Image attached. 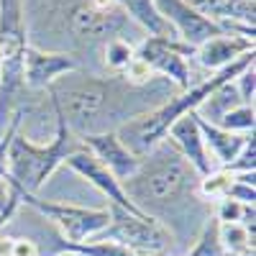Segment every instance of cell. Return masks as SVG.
Listing matches in <instances>:
<instances>
[{
    "mask_svg": "<svg viewBox=\"0 0 256 256\" xmlns=\"http://www.w3.org/2000/svg\"><path fill=\"white\" fill-rule=\"evenodd\" d=\"M226 169H228L230 174H248V172H256V138H254V134H248V138H246V144H244V148H241V154L233 159Z\"/></svg>",
    "mask_w": 256,
    "mask_h": 256,
    "instance_id": "cb8c5ba5",
    "label": "cell"
},
{
    "mask_svg": "<svg viewBox=\"0 0 256 256\" xmlns=\"http://www.w3.org/2000/svg\"><path fill=\"white\" fill-rule=\"evenodd\" d=\"M251 64H254V52H251V54H244L241 59H236L233 64H228V67L212 72V74L205 77L202 82L192 84L190 90H182V92L172 95L169 100H164L162 105H156L154 110H148V113H144V116H138V118H134V120L123 123L120 128H116L118 138H120L128 148H131L136 156L148 154L159 141L166 138V131H169V128H172L182 116L195 113L200 105L220 88V84L233 82L244 70H248Z\"/></svg>",
    "mask_w": 256,
    "mask_h": 256,
    "instance_id": "3957f363",
    "label": "cell"
},
{
    "mask_svg": "<svg viewBox=\"0 0 256 256\" xmlns=\"http://www.w3.org/2000/svg\"><path fill=\"white\" fill-rule=\"evenodd\" d=\"M233 88L238 92L241 105H254V92H256V72H254V64L248 70H244L236 80H233Z\"/></svg>",
    "mask_w": 256,
    "mask_h": 256,
    "instance_id": "484cf974",
    "label": "cell"
},
{
    "mask_svg": "<svg viewBox=\"0 0 256 256\" xmlns=\"http://www.w3.org/2000/svg\"><path fill=\"white\" fill-rule=\"evenodd\" d=\"M102 62H105V67L113 70L116 74H120L128 64L134 62V46L128 44L126 38H110V41H105V46H102Z\"/></svg>",
    "mask_w": 256,
    "mask_h": 256,
    "instance_id": "603a6c76",
    "label": "cell"
},
{
    "mask_svg": "<svg viewBox=\"0 0 256 256\" xmlns=\"http://www.w3.org/2000/svg\"><path fill=\"white\" fill-rule=\"evenodd\" d=\"M72 31L82 38H92V41H110L118 38V34L126 26V16L120 8L113 10H98L90 3L80 6L72 13Z\"/></svg>",
    "mask_w": 256,
    "mask_h": 256,
    "instance_id": "5bb4252c",
    "label": "cell"
},
{
    "mask_svg": "<svg viewBox=\"0 0 256 256\" xmlns=\"http://www.w3.org/2000/svg\"><path fill=\"white\" fill-rule=\"evenodd\" d=\"M82 148L84 144L80 141V136H74L59 116H56V134L52 144H36L20 131H16L6 154V180L16 192L36 195L49 182V177L67 162V156L82 152Z\"/></svg>",
    "mask_w": 256,
    "mask_h": 256,
    "instance_id": "277c9868",
    "label": "cell"
},
{
    "mask_svg": "<svg viewBox=\"0 0 256 256\" xmlns=\"http://www.w3.org/2000/svg\"><path fill=\"white\" fill-rule=\"evenodd\" d=\"M192 54L195 49L182 44L177 36H148L138 46H134V56L144 62L154 74L174 84L180 92L192 88V67L187 62Z\"/></svg>",
    "mask_w": 256,
    "mask_h": 256,
    "instance_id": "52a82bcc",
    "label": "cell"
},
{
    "mask_svg": "<svg viewBox=\"0 0 256 256\" xmlns=\"http://www.w3.org/2000/svg\"><path fill=\"white\" fill-rule=\"evenodd\" d=\"M116 3L123 10V16L131 18L134 24H138L148 36H174L169 24L159 16L154 0H116Z\"/></svg>",
    "mask_w": 256,
    "mask_h": 256,
    "instance_id": "e0dca14e",
    "label": "cell"
},
{
    "mask_svg": "<svg viewBox=\"0 0 256 256\" xmlns=\"http://www.w3.org/2000/svg\"><path fill=\"white\" fill-rule=\"evenodd\" d=\"M230 182H233V174L228 172L226 166H218V169H212L210 174L200 177V182H198V192H200L205 200L218 202V200H223V198L228 195Z\"/></svg>",
    "mask_w": 256,
    "mask_h": 256,
    "instance_id": "7402d4cb",
    "label": "cell"
},
{
    "mask_svg": "<svg viewBox=\"0 0 256 256\" xmlns=\"http://www.w3.org/2000/svg\"><path fill=\"white\" fill-rule=\"evenodd\" d=\"M18 205H20L18 192L10 187V182H8V180H0V228H3V226L16 216Z\"/></svg>",
    "mask_w": 256,
    "mask_h": 256,
    "instance_id": "d4e9b609",
    "label": "cell"
},
{
    "mask_svg": "<svg viewBox=\"0 0 256 256\" xmlns=\"http://www.w3.org/2000/svg\"><path fill=\"white\" fill-rule=\"evenodd\" d=\"M198 182L200 177L195 169L182 159L172 141L164 138L141 156V166L131 180L123 182V190L138 210L162 220L164 210L180 208L187 198L195 195Z\"/></svg>",
    "mask_w": 256,
    "mask_h": 256,
    "instance_id": "7a4b0ae2",
    "label": "cell"
},
{
    "mask_svg": "<svg viewBox=\"0 0 256 256\" xmlns=\"http://www.w3.org/2000/svg\"><path fill=\"white\" fill-rule=\"evenodd\" d=\"M216 24H244L254 26V0H187Z\"/></svg>",
    "mask_w": 256,
    "mask_h": 256,
    "instance_id": "2e32d148",
    "label": "cell"
},
{
    "mask_svg": "<svg viewBox=\"0 0 256 256\" xmlns=\"http://www.w3.org/2000/svg\"><path fill=\"white\" fill-rule=\"evenodd\" d=\"M256 52V41L246 38V36H236V34H220V36H212L208 38L205 44H200L195 49V62L200 67H205L210 74L218 72L228 64H233L236 59H241L244 54Z\"/></svg>",
    "mask_w": 256,
    "mask_h": 256,
    "instance_id": "4fadbf2b",
    "label": "cell"
},
{
    "mask_svg": "<svg viewBox=\"0 0 256 256\" xmlns=\"http://www.w3.org/2000/svg\"><path fill=\"white\" fill-rule=\"evenodd\" d=\"M187 256H226L223 246H220V236H218V220L208 218L198 233L195 244L187 251Z\"/></svg>",
    "mask_w": 256,
    "mask_h": 256,
    "instance_id": "ffe728a7",
    "label": "cell"
},
{
    "mask_svg": "<svg viewBox=\"0 0 256 256\" xmlns=\"http://www.w3.org/2000/svg\"><path fill=\"white\" fill-rule=\"evenodd\" d=\"M154 6L159 16L169 24V28L174 31V36L190 49H198L208 38L226 34L216 20H210L208 16L195 10L187 0H154Z\"/></svg>",
    "mask_w": 256,
    "mask_h": 256,
    "instance_id": "ba28073f",
    "label": "cell"
},
{
    "mask_svg": "<svg viewBox=\"0 0 256 256\" xmlns=\"http://www.w3.org/2000/svg\"><path fill=\"white\" fill-rule=\"evenodd\" d=\"M54 113L67 123L74 136L100 134L102 118H116V128L156 108L152 98H166L159 90V80L134 88L120 74L95 77L88 72H70L46 90Z\"/></svg>",
    "mask_w": 256,
    "mask_h": 256,
    "instance_id": "6da1fadb",
    "label": "cell"
},
{
    "mask_svg": "<svg viewBox=\"0 0 256 256\" xmlns=\"http://www.w3.org/2000/svg\"><path fill=\"white\" fill-rule=\"evenodd\" d=\"M80 70V64L62 52H44L36 46H26L24 52V88L28 90H49L52 84Z\"/></svg>",
    "mask_w": 256,
    "mask_h": 256,
    "instance_id": "8fae6325",
    "label": "cell"
},
{
    "mask_svg": "<svg viewBox=\"0 0 256 256\" xmlns=\"http://www.w3.org/2000/svg\"><path fill=\"white\" fill-rule=\"evenodd\" d=\"M166 138L174 144V148L182 154V159H184L192 169H195L198 177H205V174L212 172V169H218V164L212 162V156L208 154L205 141H202V134H200V128H198L195 116H192V113L182 116L172 128H169Z\"/></svg>",
    "mask_w": 256,
    "mask_h": 256,
    "instance_id": "7c38bea8",
    "label": "cell"
},
{
    "mask_svg": "<svg viewBox=\"0 0 256 256\" xmlns=\"http://www.w3.org/2000/svg\"><path fill=\"white\" fill-rule=\"evenodd\" d=\"M192 116H195V123H198V128H200L202 141H205V148H208V154L212 156V162H216L218 166H228L233 159L241 154V148H244L248 134H246V136L230 134V131H223L220 126L200 118L198 113H192Z\"/></svg>",
    "mask_w": 256,
    "mask_h": 256,
    "instance_id": "9a60e30c",
    "label": "cell"
},
{
    "mask_svg": "<svg viewBox=\"0 0 256 256\" xmlns=\"http://www.w3.org/2000/svg\"><path fill=\"white\" fill-rule=\"evenodd\" d=\"M67 164L72 172H77L84 182H90L100 195H105L110 200V205H116V208H123V210H128V212H136V216H146L144 210H138L134 202H131V198L126 195V190H123V184L105 169L88 148H82V152H74V154H70L67 156Z\"/></svg>",
    "mask_w": 256,
    "mask_h": 256,
    "instance_id": "30bf717a",
    "label": "cell"
},
{
    "mask_svg": "<svg viewBox=\"0 0 256 256\" xmlns=\"http://www.w3.org/2000/svg\"><path fill=\"white\" fill-rule=\"evenodd\" d=\"M244 210H246V205L230 200V198H223V200L216 202V216L212 218H216L218 223H241Z\"/></svg>",
    "mask_w": 256,
    "mask_h": 256,
    "instance_id": "4316f807",
    "label": "cell"
},
{
    "mask_svg": "<svg viewBox=\"0 0 256 256\" xmlns=\"http://www.w3.org/2000/svg\"><path fill=\"white\" fill-rule=\"evenodd\" d=\"M62 254H74V256H138L128 251L126 246L108 241V238H92L88 244H62Z\"/></svg>",
    "mask_w": 256,
    "mask_h": 256,
    "instance_id": "d6986e66",
    "label": "cell"
},
{
    "mask_svg": "<svg viewBox=\"0 0 256 256\" xmlns=\"http://www.w3.org/2000/svg\"><path fill=\"white\" fill-rule=\"evenodd\" d=\"M218 236L226 256H254V233L241 223H218Z\"/></svg>",
    "mask_w": 256,
    "mask_h": 256,
    "instance_id": "ac0fdd59",
    "label": "cell"
},
{
    "mask_svg": "<svg viewBox=\"0 0 256 256\" xmlns=\"http://www.w3.org/2000/svg\"><path fill=\"white\" fill-rule=\"evenodd\" d=\"M108 210L110 223L98 238L116 241L138 256H169L174 236L166 228V223L152 216H136V212H128L116 205H108Z\"/></svg>",
    "mask_w": 256,
    "mask_h": 256,
    "instance_id": "5b68a950",
    "label": "cell"
},
{
    "mask_svg": "<svg viewBox=\"0 0 256 256\" xmlns=\"http://www.w3.org/2000/svg\"><path fill=\"white\" fill-rule=\"evenodd\" d=\"M216 126H220L223 131L238 134V136L254 134V126H256L254 105H236V108H230L228 113H223V116H220V120H218Z\"/></svg>",
    "mask_w": 256,
    "mask_h": 256,
    "instance_id": "44dd1931",
    "label": "cell"
},
{
    "mask_svg": "<svg viewBox=\"0 0 256 256\" xmlns=\"http://www.w3.org/2000/svg\"><path fill=\"white\" fill-rule=\"evenodd\" d=\"M84 148L108 169V172L123 184L126 180H131L136 174V169L141 166V156H136L128 148L116 131H100V134H84L80 136Z\"/></svg>",
    "mask_w": 256,
    "mask_h": 256,
    "instance_id": "9c48e42d",
    "label": "cell"
},
{
    "mask_svg": "<svg viewBox=\"0 0 256 256\" xmlns=\"http://www.w3.org/2000/svg\"><path fill=\"white\" fill-rule=\"evenodd\" d=\"M20 202L31 205L36 212L49 218L64 236V244H88L98 238L100 233L110 223V210L108 208H82L72 202H52L41 200L38 195L18 192Z\"/></svg>",
    "mask_w": 256,
    "mask_h": 256,
    "instance_id": "8992f818",
    "label": "cell"
},
{
    "mask_svg": "<svg viewBox=\"0 0 256 256\" xmlns=\"http://www.w3.org/2000/svg\"><path fill=\"white\" fill-rule=\"evenodd\" d=\"M10 256H38V246L31 238H13Z\"/></svg>",
    "mask_w": 256,
    "mask_h": 256,
    "instance_id": "83f0119b",
    "label": "cell"
},
{
    "mask_svg": "<svg viewBox=\"0 0 256 256\" xmlns=\"http://www.w3.org/2000/svg\"><path fill=\"white\" fill-rule=\"evenodd\" d=\"M10 248H13V238L0 236V256H10Z\"/></svg>",
    "mask_w": 256,
    "mask_h": 256,
    "instance_id": "f1b7e54d",
    "label": "cell"
}]
</instances>
